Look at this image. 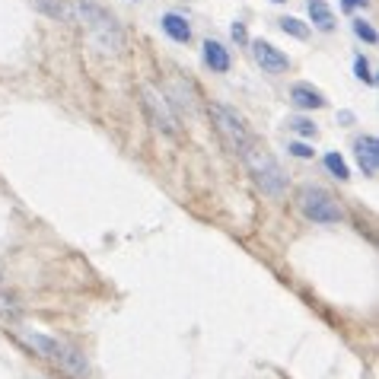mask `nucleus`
Wrapping results in <instances>:
<instances>
[{"instance_id":"9","label":"nucleus","mask_w":379,"mask_h":379,"mask_svg":"<svg viewBox=\"0 0 379 379\" xmlns=\"http://www.w3.org/2000/svg\"><path fill=\"white\" fill-rule=\"evenodd\" d=\"M290 103H293L296 109H325V96L306 83H296L293 90H290Z\"/></svg>"},{"instance_id":"10","label":"nucleus","mask_w":379,"mask_h":379,"mask_svg":"<svg viewBox=\"0 0 379 379\" xmlns=\"http://www.w3.org/2000/svg\"><path fill=\"white\" fill-rule=\"evenodd\" d=\"M204 61H207V67H211V71H217V74L230 71V52H226L220 42H211V39L204 42Z\"/></svg>"},{"instance_id":"22","label":"nucleus","mask_w":379,"mask_h":379,"mask_svg":"<svg viewBox=\"0 0 379 379\" xmlns=\"http://www.w3.org/2000/svg\"><path fill=\"white\" fill-rule=\"evenodd\" d=\"M366 0H341V10H357V7H363Z\"/></svg>"},{"instance_id":"4","label":"nucleus","mask_w":379,"mask_h":379,"mask_svg":"<svg viewBox=\"0 0 379 379\" xmlns=\"http://www.w3.org/2000/svg\"><path fill=\"white\" fill-rule=\"evenodd\" d=\"M300 204H303V214H306L309 220H315V223H338L341 220L338 201L328 192H322V188H303Z\"/></svg>"},{"instance_id":"7","label":"nucleus","mask_w":379,"mask_h":379,"mask_svg":"<svg viewBox=\"0 0 379 379\" xmlns=\"http://www.w3.org/2000/svg\"><path fill=\"white\" fill-rule=\"evenodd\" d=\"M357 160H360V169H363V175H376L379 173V141L373 134L360 137L357 141Z\"/></svg>"},{"instance_id":"6","label":"nucleus","mask_w":379,"mask_h":379,"mask_svg":"<svg viewBox=\"0 0 379 379\" xmlns=\"http://www.w3.org/2000/svg\"><path fill=\"white\" fill-rule=\"evenodd\" d=\"M252 54H255V61L262 64V71H268V74H284L290 67V58L284 52H277L271 42H252Z\"/></svg>"},{"instance_id":"12","label":"nucleus","mask_w":379,"mask_h":379,"mask_svg":"<svg viewBox=\"0 0 379 379\" xmlns=\"http://www.w3.org/2000/svg\"><path fill=\"white\" fill-rule=\"evenodd\" d=\"M309 20H313V26L322 29V33H332L334 29V13L328 10L325 0H309Z\"/></svg>"},{"instance_id":"20","label":"nucleus","mask_w":379,"mask_h":379,"mask_svg":"<svg viewBox=\"0 0 379 379\" xmlns=\"http://www.w3.org/2000/svg\"><path fill=\"white\" fill-rule=\"evenodd\" d=\"M233 39L243 42V45L249 42V35H245V26H243V23H233Z\"/></svg>"},{"instance_id":"13","label":"nucleus","mask_w":379,"mask_h":379,"mask_svg":"<svg viewBox=\"0 0 379 379\" xmlns=\"http://www.w3.org/2000/svg\"><path fill=\"white\" fill-rule=\"evenodd\" d=\"M281 29H284L287 35H293V39H306V35H309V26H306L303 20H296V16H284V20H281Z\"/></svg>"},{"instance_id":"3","label":"nucleus","mask_w":379,"mask_h":379,"mask_svg":"<svg viewBox=\"0 0 379 379\" xmlns=\"http://www.w3.org/2000/svg\"><path fill=\"white\" fill-rule=\"evenodd\" d=\"M211 115H214V128H217L220 141L226 144V150L243 156L245 150H249L252 137H249V131H245V124L236 118V112L223 109V105H211Z\"/></svg>"},{"instance_id":"17","label":"nucleus","mask_w":379,"mask_h":379,"mask_svg":"<svg viewBox=\"0 0 379 379\" xmlns=\"http://www.w3.org/2000/svg\"><path fill=\"white\" fill-rule=\"evenodd\" d=\"M35 4H39L42 10H48V13H52V16H64V20H67V16H71V13H67V7H64V4H61V0H35Z\"/></svg>"},{"instance_id":"11","label":"nucleus","mask_w":379,"mask_h":379,"mask_svg":"<svg viewBox=\"0 0 379 379\" xmlns=\"http://www.w3.org/2000/svg\"><path fill=\"white\" fill-rule=\"evenodd\" d=\"M160 23H163V33H166L173 42H188V39H192V26L185 23V16H179V13H166Z\"/></svg>"},{"instance_id":"23","label":"nucleus","mask_w":379,"mask_h":379,"mask_svg":"<svg viewBox=\"0 0 379 379\" xmlns=\"http://www.w3.org/2000/svg\"><path fill=\"white\" fill-rule=\"evenodd\" d=\"M274 4H281V0H274Z\"/></svg>"},{"instance_id":"19","label":"nucleus","mask_w":379,"mask_h":379,"mask_svg":"<svg viewBox=\"0 0 379 379\" xmlns=\"http://www.w3.org/2000/svg\"><path fill=\"white\" fill-rule=\"evenodd\" d=\"M287 150L293 156H300V160H309V156H313V147H306V144H290Z\"/></svg>"},{"instance_id":"8","label":"nucleus","mask_w":379,"mask_h":379,"mask_svg":"<svg viewBox=\"0 0 379 379\" xmlns=\"http://www.w3.org/2000/svg\"><path fill=\"white\" fill-rule=\"evenodd\" d=\"M144 105L150 109V115H153V124H156V128H163V131H169V134H173V131H175V118L169 115L166 103H163V99L156 96L153 90H144Z\"/></svg>"},{"instance_id":"21","label":"nucleus","mask_w":379,"mask_h":379,"mask_svg":"<svg viewBox=\"0 0 379 379\" xmlns=\"http://www.w3.org/2000/svg\"><path fill=\"white\" fill-rule=\"evenodd\" d=\"M0 315H10V319H16V306L10 300H0Z\"/></svg>"},{"instance_id":"14","label":"nucleus","mask_w":379,"mask_h":379,"mask_svg":"<svg viewBox=\"0 0 379 379\" xmlns=\"http://www.w3.org/2000/svg\"><path fill=\"white\" fill-rule=\"evenodd\" d=\"M325 166H328V173H332L334 179H341V182L351 179V173H347V163L341 160V153H328L325 156Z\"/></svg>"},{"instance_id":"16","label":"nucleus","mask_w":379,"mask_h":379,"mask_svg":"<svg viewBox=\"0 0 379 379\" xmlns=\"http://www.w3.org/2000/svg\"><path fill=\"white\" fill-rule=\"evenodd\" d=\"M287 124L296 131V134H303V137H315V124L309 122V118H290Z\"/></svg>"},{"instance_id":"2","label":"nucleus","mask_w":379,"mask_h":379,"mask_svg":"<svg viewBox=\"0 0 379 379\" xmlns=\"http://www.w3.org/2000/svg\"><path fill=\"white\" fill-rule=\"evenodd\" d=\"M245 166L252 169V175H255V182L262 185V192L268 194H284V185H287V175L281 173V166L274 163V156L264 153L262 147H255V144H249V150L243 153Z\"/></svg>"},{"instance_id":"15","label":"nucleus","mask_w":379,"mask_h":379,"mask_svg":"<svg viewBox=\"0 0 379 379\" xmlns=\"http://www.w3.org/2000/svg\"><path fill=\"white\" fill-rule=\"evenodd\" d=\"M354 33H357L360 39L366 42V45H376V42H379L376 29H373V26H370V23H366V20H354Z\"/></svg>"},{"instance_id":"1","label":"nucleus","mask_w":379,"mask_h":379,"mask_svg":"<svg viewBox=\"0 0 379 379\" xmlns=\"http://www.w3.org/2000/svg\"><path fill=\"white\" fill-rule=\"evenodd\" d=\"M77 13H80V23L86 26V33H90V39L96 42L103 52H112V54L122 52V33H118L115 20H112L103 7L90 4V0H80Z\"/></svg>"},{"instance_id":"5","label":"nucleus","mask_w":379,"mask_h":379,"mask_svg":"<svg viewBox=\"0 0 379 379\" xmlns=\"http://www.w3.org/2000/svg\"><path fill=\"white\" fill-rule=\"evenodd\" d=\"M26 341H29L33 347H39L45 357H54V360H61V363H67L74 373H83V370H86V366L80 363L77 357H74V351H67V347L58 344L54 338H45V334H26Z\"/></svg>"},{"instance_id":"18","label":"nucleus","mask_w":379,"mask_h":379,"mask_svg":"<svg viewBox=\"0 0 379 379\" xmlns=\"http://www.w3.org/2000/svg\"><path fill=\"white\" fill-rule=\"evenodd\" d=\"M354 71H357V77L363 80V83H376V80H373V74H370V64H366V58H357L354 61Z\"/></svg>"}]
</instances>
